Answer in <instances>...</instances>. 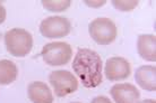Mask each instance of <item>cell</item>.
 I'll use <instances>...</instances> for the list:
<instances>
[{
    "instance_id": "cell-14",
    "label": "cell",
    "mask_w": 156,
    "mask_h": 103,
    "mask_svg": "<svg viewBox=\"0 0 156 103\" xmlns=\"http://www.w3.org/2000/svg\"><path fill=\"white\" fill-rule=\"evenodd\" d=\"M114 8L118 9V10H121V11H130L137 7L138 5V1L136 0H133V1H117V0H113L112 1Z\"/></svg>"
},
{
    "instance_id": "cell-16",
    "label": "cell",
    "mask_w": 156,
    "mask_h": 103,
    "mask_svg": "<svg viewBox=\"0 0 156 103\" xmlns=\"http://www.w3.org/2000/svg\"><path fill=\"white\" fill-rule=\"evenodd\" d=\"M6 19V8L0 4V25L4 23Z\"/></svg>"
},
{
    "instance_id": "cell-15",
    "label": "cell",
    "mask_w": 156,
    "mask_h": 103,
    "mask_svg": "<svg viewBox=\"0 0 156 103\" xmlns=\"http://www.w3.org/2000/svg\"><path fill=\"white\" fill-rule=\"evenodd\" d=\"M90 103H112L111 101L109 100V98H106V96H103V95H100V96H96V98H94L92 100V102Z\"/></svg>"
},
{
    "instance_id": "cell-1",
    "label": "cell",
    "mask_w": 156,
    "mask_h": 103,
    "mask_svg": "<svg viewBox=\"0 0 156 103\" xmlns=\"http://www.w3.org/2000/svg\"><path fill=\"white\" fill-rule=\"evenodd\" d=\"M103 63L100 54L90 48H79L73 61V69L87 89L98 88L102 83Z\"/></svg>"
},
{
    "instance_id": "cell-8",
    "label": "cell",
    "mask_w": 156,
    "mask_h": 103,
    "mask_svg": "<svg viewBox=\"0 0 156 103\" xmlns=\"http://www.w3.org/2000/svg\"><path fill=\"white\" fill-rule=\"evenodd\" d=\"M115 103H138L140 99L139 90L130 83L115 84L110 90Z\"/></svg>"
},
{
    "instance_id": "cell-5",
    "label": "cell",
    "mask_w": 156,
    "mask_h": 103,
    "mask_svg": "<svg viewBox=\"0 0 156 103\" xmlns=\"http://www.w3.org/2000/svg\"><path fill=\"white\" fill-rule=\"evenodd\" d=\"M49 81L55 90V94L59 98L69 95L78 89L77 79L69 71H53L49 76Z\"/></svg>"
},
{
    "instance_id": "cell-11",
    "label": "cell",
    "mask_w": 156,
    "mask_h": 103,
    "mask_svg": "<svg viewBox=\"0 0 156 103\" xmlns=\"http://www.w3.org/2000/svg\"><path fill=\"white\" fill-rule=\"evenodd\" d=\"M137 50L141 58L146 61H156V37L155 35L144 34L137 39Z\"/></svg>"
},
{
    "instance_id": "cell-2",
    "label": "cell",
    "mask_w": 156,
    "mask_h": 103,
    "mask_svg": "<svg viewBox=\"0 0 156 103\" xmlns=\"http://www.w3.org/2000/svg\"><path fill=\"white\" fill-rule=\"evenodd\" d=\"M7 50L16 57H24L33 47V37L26 29L12 28L5 34Z\"/></svg>"
},
{
    "instance_id": "cell-13",
    "label": "cell",
    "mask_w": 156,
    "mask_h": 103,
    "mask_svg": "<svg viewBox=\"0 0 156 103\" xmlns=\"http://www.w3.org/2000/svg\"><path fill=\"white\" fill-rule=\"evenodd\" d=\"M71 1L70 0H59V1H45V0H43L42 1V5L43 7L48 9V10H50V11H55V12H60V11H63V10H66L69 8L70 6Z\"/></svg>"
},
{
    "instance_id": "cell-6",
    "label": "cell",
    "mask_w": 156,
    "mask_h": 103,
    "mask_svg": "<svg viewBox=\"0 0 156 103\" xmlns=\"http://www.w3.org/2000/svg\"><path fill=\"white\" fill-rule=\"evenodd\" d=\"M70 21L62 16L48 17L40 25V31L47 38H62L70 33Z\"/></svg>"
},
{
    "instance_id": "cell-10",
    "label": "cell",
    "mask_w": 156,
    "mask_h": 103,
    "mask_svg": "<svg viewBox=\"0 0 156 103\" xmlns=\"http://www.w3.org/2000/svg\"><path fill=\"white\" fill-rule=\"evenodd\" d=\"M28 98L33 103H52L53 95L50 88L41 81L32 82L27 88Z\"/></svg>"
},
{
    "instance_id": "cell-7",
    "label": "cell",
    "mask_w": 156,
    "mask_h": 103,
    "mask_svg": "<svg viewBox=\"0 0 156 103\" xmlns=\"http://www.w3.org/2000/svg\"><path fill=\"white\" fill-rule=\"evenodd\" d=\"M131 66L126 58L123 57H114L109 58L105 63L104 73L108 80L110 81H120L125 80L130 75Z\"/></svg>"
},
{
    "instance_id": "cell-9",
    "label": "cell",
    "mask_w": 156,
    "mask_h": 103,
    "mask_svg": "<svg viewBox=\"0 0 156 103\" xmlns=\"http://www.w3.org/2000/svg\"><path fill=\"white\" fill-rule=\"evenodd\" d=\"M137 84L146 91H156V67L152 65H143L135 72Z\"/></svg>"
},
{
    "instance_id": "cell-4",
    "label": "cell",
    "mask_w": 156,
    "mask_h": 103,
    "mask_svg": "<svg viewBox=\"0 0 156 103\" xmlns=\"http://www.w3.org/2000/svg\"><path fill=\"white\" fill-rule=\"evenodd\" d=\"M90 37L96 44L109 45L117 38V26L109 18L102 17L94 19L88 26Z\"/></svg>"
},
{
    "instance_id": "cell-3",
    "label": "cell",
    "mask_w": 156,
    "mask_h": 103,
    "mask_svg": "<svg viewBox=\"0 0 156 103\" xmlns=\"http://www.w3.org/2000/svg\"><path fill=\"white\" fill-rule=\"evenodd\" d=\"M43 61L50 66L66 65L73 57V50L69 44L63 42L49 43L41 52Z\"/></svg>"
},
{
    "instance_id": "cell-17",
    "label": "cell",
    "mask_w": 156,
    "mask_h": 103,
    "mask_svg": "<svg viewBox=\"0 0 156 103\" xmlns=\"http://www.w3.org/2000/svg\"><path fill=\"white\" fill-rule=\"evenodd\" d=\"M86 4H88V6L92 7H101L105 4V1H98V2H93V1H86Z\"/></svg>"
},
{
    "instance_id": "cell-19",
    "label": "cell",
    "mask_w": 156,
    "mask_h": 103,
    "mask_svg": "<svg viewBox=\"0 0 156 103\" xmlns=\"http://www.w3.org/2000/svg\"><path fill=\"white\" fill-rule=\"evenodd\" d=\"M71 103H79V102H71Z\"/></svg>"
},
{
    "instance_id": "cell-18",
    "label": "cell",
    "mask_w": 156,
    "mask_h": 103,
    "mask_svg": "<svg viewBox=\"0 0 156 103\" xmlns=\"http://www.w3.org/2000/svg\"><path fill=\"white\" fill-rule=\"evenodd\" d=\"M138 103H156L155 100H152V99H146V100H143V101H140V102Z\"/></svg>"
},
{
    "instance_id": "cell-12",
    "label": "cell",
    "mask_w": 156,
    "mask_h": 103,
    "mask_svg": "<svg viewBox=\"0 0 156 103\" xmlns=\"http://www.w3.org/2000/svg\"><path fill=\"white\" fill-rule=\"evenodd\" d=\"M18 76V69L14 62L9 60L0 61V85H8L15 82Z\"/></svg>"
}]
</instances>
